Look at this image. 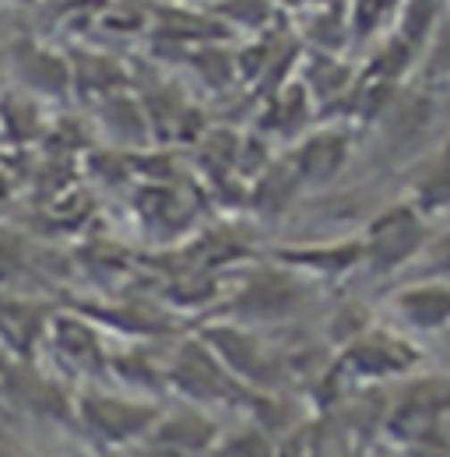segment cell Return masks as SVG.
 I'll list each match as a JSON object with an SVG mask.
<instances>
[{
  "label": "cell",
  "mask_w": 450,
  "mask_h": 457,
  "mask_svg": "<svg viewBox=\"0 0 450 457\" xmlns=\"http://www.w3.org/2000/svg\"><path fill=\"white\" fill-rule=\"evenodd\" d=\"M54 338L60 345V352H67L71 359L78 362H96L103 352H99V335L85 324V320H74V317H60L54 324Z\"/></svg>",
  "instance_id": "cell-16"
},
{
  "label": "cell",
  "mask_w": 450,
  "mask_h": 457,
  "mask_svg": "<svg viewBox=\"0 0 450 457\" xmlns=\"http://www.w3.org/2000/svg\"><path fill=\"white\" fill-rule=\"evenodd\" d=\"M103 123L116 141H127V145H138L148 137V113H145V103L130 99V96H106L103 103Z\"/></svg>",
  "instance_id": "cell-13"
},
{
  "label": "cell",
  "mask_w": 450,
  "mask_h": 457,
  "mask_svg": "<svg viewBox=\"0 0 450 457\" xmlns=\"http://www.w3.org/2000/svg\"><path fill=\"white\" fill-rule=\"evenodd\" d=\"M18 78L43 96H67V88L74 85L71 63L56 57L54 50H39V46H29L18 54Z\"/></svg>",
  "instance_id": "cell-10"
},
{
  "label": "cell",
  "mask_w": 450,
  "mask_h": 457,
  "mask_svg": "<svg viewBox=\"0 0 450 457\" xmlns=\"http://www.w3.org/2000/svg\"><path fill=\"white\" fill-rule=\"evenodd\" d=\"M348 155H352L348 134H341V130H317V134H306L296 145L288 166H292L299 183H331L338 172L345 170Z\"/></svg>",
  "instance_id": "cell-8"
},
{
  "label": "cell",
  "mask_w": 450,
  "mask_h": 457,
  "mask_svg": "<svg viewBox=\"0 0 450 457\" xmlns=\"http://www.w3.org/2000/svg\"><path fill=\"white\" fill-rule=\"evenodd\" d=\"M81 419L106 444H134V440L152 436L162 411L155 404H145V401H127L88 391V395H81Z\"/></svg>",
  "instance_id": "cell-3"
},
{
  "label": "cell",
  "mask_w": 450,
  "mask_h": 457,
  "mask_svg": "<svg viewBox=\"0 0 450 457\" xmlns=\"http://www.w3.org/2000/svg\"><path fill=\"white\" fill-rule=\"evenodd\" d=\"M229 457H275L271 451V444L261 436V433H243V436H236L232 444H229Z\"/></svg>",
  "instance_id": "cell-18"
},
{
  "label": "cell",
  "mask_w": 450,
  "mask_h": 457,
  "mask_svg": "<svg viewBox=\"0 0 450 457\" xmlns=\"http://www.w3.org/2000/svg\"><path fill=\"white\" fill-rule=\"evenodd\" d=\"M0 457H14V454H11V451H4V447H0Z\"/></svg>",
  "instance_id": "cell-21"
},
{
  "label": "cell",
  "mask_w": 450,
  "mask_h": 457,
  "mask_svg": "<svg viewBox=\"0 0 450 457\" xmlns=\"http://www.w3.org/2000/svg\"><path fill=\"white\" fill-rule=\"evenodd\" d=\"M419 352L391 331H359V338L345 348V370L362 380H391L415 366Z\"/></svg>",
  "instance_id": "cell-5"
},
{
  "label": "cell",
  "mask_w": 450,
  "mask_h": 457,
  "mask_svg": "<svg viewBox=\"0 0 450 457\" xmlns=\"http://www.w3.org/2000/svg\"><path fill=\"white\" fill-rule=\"evenodd\" d=\"M408 204L422 215H437V212L450 208V141L426 166H419L415 179H412V201Z\"/></svg>",
  "instance_id": "cell-11"
},
{
  "label": "cell",
  "mask_w": 450,
  "mask_h": 457,
  "mask_svg": "<svg viewBox=\"0 0 450 457\" xmlns=\"http://www.w3.org/2000/svg\"><path fill=\"white\" fill-rule=\"evenodd\" d=\"M148 440L190 457L208 451L219 440V426L208 415H201V411H172V415H162L155 422V429H152Z\"/></svg>",
  "instance_id": "cell-9"
},
{
  "label": "cell",
  "mask_w": 450,
  "mask_h": 457,
  "mask_svg": "<svg viewBox=\"0 0 450 457\" xmlns=\"http://www.w3.org/2000/svg\"><path fill=\"white\" fill-rule=\"evenodd\" d=\"M394 313L401 317L404 328L419 331V335H433V331H447L450 328V282H415V286L397 288L391 295Z\"/></svg>",
  "instance_id": "cell-7"
},
{
  "label": "cell",
  "mask_w": 450,
  "mask_h": 457,
  "mask_svg": "<svg viewBox=\"0 0 450 457\" xmlns=\"http://www.w3.org/2000/svg\"><path fill=\"white\" fill-rule=\"evenodd\" d=\"M281 261L299 271H313V275H341L362 261V243L352 239V243H335V246H303L296 253H281Z\"/></svg>",
  "instance_id": "cell-12"
},
{
  "label": "cell",
  "mask_w": 450,
  "mask_h": 457,
  "mask_svg": "<svg viewBox=\"0 0 450 457\" xmlns=\"http://www.w3.org/2000/svg\"><path fill=\"white\" fill-rule=\"evenodd\" d=\"M359 243H362V261L373 271H397L426 250L429 226H426V215L415 212L412 204H394L370 222Z\"/></svg>",
  "instance_id": "cell-1"
},
{
  "label": "cell",
  "mask_w": 450,
  "mask_h": 457,
  "mask_svg": "<svg viewBox=\"0 0 450 457\" xmlns=\"http://www.w3.org/2000/svg\"><path fill=\"white\" fill-rule=\"evenodd\" d=\"M296 187H299V179H296V172H292L288 162H285V166H268V170L257 176V183H254L250 204H254L261 215H279L281 208L292 201Z\"/></svg>",
  "instance_id": "cell-14"
},
{
  "label": "cell",
  "mask_w": 450,
  "mask_h": 457,
  "mask_svg": "<svg viewBox=\"0 0 450 457\" xmlns=\"http://www.w3.org/2000/svg\"><path fill=\"white\" fill-rule=\"evenodd\" d=\"M138 457H187V454H179V451H172V447H162V444H152V440H148V447Z\"/></svg>",
  "instance_id": "cell-19"
},
{
  "label": "cell",
  "mask_w": 450,
  "mask_h": 457,
  "mask_svg": "<svg viewBox=\"0 0 450 457\" xmlns=\"http://www.w3.org/2000/svg\"><path fill=\"white\" fill-rule=\"evenodd\" d=\"M11 4H32V0H11Z\"/></svg>",
  "instance_id": "cell-22"
},
{
  "label": "cell",
  "mask_w": 450,
  "mask_h": 457,
  "mask_svg": "<svg viewBox=\"0 0 450 457\" xmlns=\"http://www.w3.org/2000/svg\"><path fill=\"white\" fill-rule=\"evenodd\" d=\"M169 384L194 401H225L236 395L239 380L222 366V359L208 348L204 338H190L172 352Z\"/></svg>",
  "instance_id": "cell-2"
},
{
  "label": "cell",
  "mask_w": 450,
  "mask_h": 457,
  "mask_svg": "<svg viewBox=\"0 0 450 457\" xmlns=\"http://www.w3.org/2000/svg\"><path fill=\"white\" fill-rule=\"evenodd\" d=\"M433 271H437V275H450V243L440 246V253H437V261H433Z\"/></svg>",
  "instance_id": "cell-20"
},
{
  "label": "cell",
  "mask_w": 450,
  "mask_h": 457,
  "mask_svg": "<svg viewBox=\"0 0 450 457\" xmlns=\"http://www.w3.org/2000/svg\"><path fill=\"white\" fill-rule=\"evenodd\" d=\"M201 338L222 359V366L236 380H246V384H271L275 380L271 352L257 342L250 331L232 328V324H219V328H208Z\"/></svg>",
  "instance_id": "cell-6"
},
{
  "label": "cell",
  "mask_w": 450,
  "mask_h": 457,
  "mask_svg": "<svg viewBox=\"0 0 450 457\" xmlns=\"http://www.w3.org/2000/svg\"><path fill=\"white\" fill-rule=\"evenodd\" d=\"M440 18V0H401L397 7V39L419 46Z\"/></svg>",
  "instance_id": "cell-15"
},
{
  "label": "cell",
  "mask_w": 450,
  "mask_h": 457,
  "mask_svg": "<svg viewBox=\"0 0 450 457\" xmlns=\"http://www.w3.org/2000/svg\"><path fill=\"white\" fill-rule=\"evenodd\" d=\"M303 299H306V286L299 275L281 268H261L236 292L232 313L243 320H281V317H292Z\"/></svg>",
  "instance_id": "cell-4"
},
{
  "label": "cell",
  "mask_w": 450,
  "mask_h": 457,
  "mask_svg": "<svg viewBox=\"0 0 450 457\" xmlns=\"http://www.w3.org/2000/svg\"><path fill=\"white\" fill-rule=\"evenodd\" d=\"M219 14L225 21L239 25V29H254L261 32L271 18H275V0H222Z\"/></svg>",
  "instance_id": "cell-17"
}]
</instances>
